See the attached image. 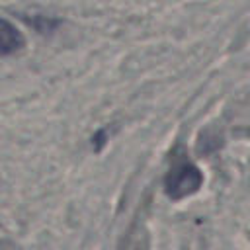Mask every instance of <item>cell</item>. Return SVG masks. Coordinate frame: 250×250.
I'll return each mask as SVG.
<instances>
[{
	"label": "cell",
	"instance_id": "cell-1",
	"mask_svg": "<svg viewBox=\"0 0 250 250\" xmlns=\"http://www.w3.org/2000/svg\"><path fill=\"white\" fill-rule=\"evenodd\" d=\"M203 182V176L197 166H193L184 154H176L170 166V172L166 174V193L172 199H182L186 195H191L199 189Z\"/></svg>",
	"mask_w": 250,
	"mask_h": 250
},
{
	"label": "cell",
	"instance_id": "cell-2",
	"mask_svg": "<svg viewBox=\"0 0 250 250\" xmlns=\"http://www.w3.org/2000/svg\"><path fill=\"white\" fill-rule=\"evenodd\" d=\"M23 45V39L20 35V31L8 21V20H0V51L2 55H10L12 51L20 49Z\"/></svg>",
	"mask_w": 250,
	"mask_h": 250
}]
</instances>
